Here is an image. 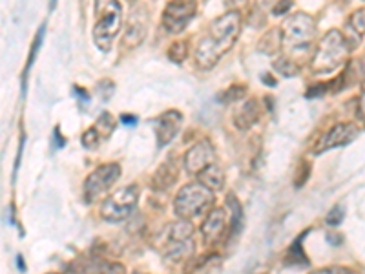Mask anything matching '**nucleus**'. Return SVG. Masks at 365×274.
<instances>
[{
	"label": "nucleus",
	"mask_w": 365,
	"mask_h": 274,
	"mask_svg": "<svg viewBox=\"0 0 365 274\" xmlns=\"http://www.w3.org/2000/svg\"><path fill=\"white\" fill-rule=\"evenodd\" d=\"M241 29V15L237 11L225 13L223 17L216 19L208 28L207 35L195 48V66L208 70L217 64L221 57L227 54L236 42Z\"/></svg>",
	"instance_id": "f257e3e1"
},
{
	"label": "nucleus",
	"mask_w": 365,
	"mask_h": 274,
	"mask_svg": "<svg viewBox=\"0 0 365 274\" xmlns=\"http://www.w3.org/2000/svg\"><path fill=\"white\" fill-rule=\"evenodd\" d=\"M314 19L307 13H296V15L287 19L283 22L282 35V48L285 51V57L294 64L302 63L303 57L311 50L312 41H314Z\"/></svg>",
	"instance_id": "f03ea898"
},
{
	"label": "nucleus",
	"mask_w": 365,
	"mask_h": 274,
	"mask_svg": "<svg viewBox=\"0 0 365 274\" xmlns=\"http://www.w3.org/2000/svg\"><path fill=\"white\" fill-rule=\"evenodd\" d=\"M123 28V8L119 0H96L93 41L101 51H110Z\"/></svg>",
	"instance_id": "7ed1b4c3"
},
{
	"label": "nucleus",
	"mask_w": 365,
	"mask_h": 274,
	"mask_svg": "<svg viewBox=\"0 0 365 274\" xmlns=\"http://www.w3.org/2000/svg\"><path fill=\"white\" fill-rule=\"evenodd\" d=\"M351 51L347 39L338 31V29H331L322 37L316 54L312 57V71L314 73H331L336 68L347 61V55Z\"/></svg>",
	"instance_id": "20e7f679"
},
{
	"label": "nucleus",
	"mask_w": 365,
	"mask_h": 274,
	"mask_svg": "<svg viewBox=\"0 0 365 274\" xmlns=\"http://www.w3.org/2000/svg\"><path fill=\"white\" fill-rule=\"evenodd\" d=\"M214 203V191L205 187L203 183H188L178 192L174 200V210L181 220H192L200 216Z\"/></svg>",
	"instance_id": "39448f33"
},
{
	"label": "nucleus",
	"mask_w": 365,
	"mask_h": 274,
	"mask_svg": "<svg viewBox=\"0 0 365 274\" xmlns=\"http://www.w3.org/2000/svg\"><path fill=\"white\" fill-rule=\"evenodd\" d=\"M137 201H139V187L137 185L119 188L110 198H106V201L101 207V216H103V220L112 221V223L125 221L135 210Z\"/></svg>",
	"instance_id": "423d86ee"
},
{
	"label": "nucleus",
	"mask_w": 365,
	"mask_h": 274,
	"mask_svg": "<svg viewBox=\"0 0 365 274\" xmlns=\"http://www.w3.org/2000/svg\"><path fill=\"white\" fill-rule=\"evenodd\" d=\"M119 176L120 166L117 163H108V165H101L99 168H96L84 181V201L93 203L103 198L115 185Z\"/></svg>",
	"instance_id": "0eeeda50"
},
{
	"label": "nucleus",
	"mask_w": 365,
	"mask_h": 274,
	"mask_svg": "<svg viewBox=\"0 0 365 274\" xmlns=\"http://www.w3.org/2000/svg\"><path fill=\"white\" fill-rule=\"evenodd\" d=\"M195 9V0H170L163 11V26L170 34H181L194 19Z\"/></svg>",
	"instance_id": "6e6552de"
},
{
	"label": "nucleus",
	"mask_w": 365,
	"mask_h": 274,
	"mask_svg": "<svg viewBox=\"0 0 365 274\" xmlns=\"http://www.w3.org/2000/svg\"><path fill=\"white\" fill-rule=\"evenodd\" d=\"M150 15L148 9L145 6H133L132 11L128 15L125 28V37H123V48L133 50L137 46L145 41L146 34H148V24H150Z\"/></svg>",
	"instance_id": "1a4fd4ad"
},
{
	"label": "nucleus",
	"mask_w": 365,
	"mask_h": 274,
	"mask_svg": "<svg viewBox=\"0 0 365 274\" xmlns=\"http://www.w3.org/2000/svg\"><path fill=\"white\" fill-rule=\"evenodd\" d=\"M356 136V125H353V123H340V125L332 126L324 137H319V141L316 143V146L312 148V154H322V152H327V150L336 148V146L347 145V143L353 141Z\"/></svg>",
	"instance_id": "9d476101"
},
{
	"label": "nucleus",
	"mask_w": 365,
	"mask_h": 274,
	"mask_svg": "<svg viewBox=\"0 0 365 274\" xmlns=\"http://www.w3.org/2000/svg\"><path fill=\"white\" fill-rule=\"evenodd\" d=\"M216 159L214 154V146L208 141H201L197 145L192 146L190 150L185 156V168H187L190 174H200L201 171H205L208 165H212Z\"/></svg>",
	"instance_id": "9b49d317"
},
{
	"label": "nucleus",
	"mask_w": 365,
	"mask_h": 274,
	"mask_svg": "<svg viewBox=\"0 0 365 274\" xmlns=\"http://www.w3.org/2000/svg\"><path fill=\"white\" fill-rule=\"evenodd\" d=\"M182 116L178 110H168V112L161 113L155 119V136H158V145L165 146L178 136L179 128H181Z\"/></svg>",
	"instance_id": "f8f14e48"
},
{
	"label": "nucleus",
	"mask_w": 365,
	"mask_h": 274,
	"mask_svg": "<svg viewBox=\"0 0 365 274\" xmlns=\"http://www.w3.org/2000/svg\"><path fill=\"white\" fill-rule=\"evenodd\" d=\"M227 216L228 210H225V208H214V210L208 214V218L203 221V225H201V234H203L205 240L216 241L223 236L228 225Z\"/></svg>",
	"instance_id": "ddd939ff"
},
{
	"label": "nucleus",
	"mask_w": 365,
	"mask_h": 274,
	"mask_svg": "<svg viewBox=\"0 0 365 274\" xmlns=\"http://www.w3.org/2000/svg\"><path fill=\"white\" fill-rule=\"evenodd\" d=\"M259 119V104L256 99H249L241 104L240 108L234 112V123L237 128L247 130Z\"/></svg>",
	"instance_id": "4468645a"
},
{
	"label": "nucleus",
	"mask_w": 365,
	"mask_h": 274,
	"mask_svg": "<svg viewBox=\"0 0 365 274\" xmlns=\"http://www.w3.org/2000/svg\"><path fill=\"white\" fill-rule=\"evenodd\" d=\"M163 253H165V258L168 262H181L190 254H194V241H192V238H187V240H166V247Z\"/></svg>",
	"instance_id": "2eb2a0df"
},
{
	"label": "nucleus",
	"mask_w": 365,
	"mask_h": 274,
	"mask_svg": "<svg viewBox=\"0 0 365 274\" xmlns=\"http://www.w3.org/2000/svg\"><path fill=\"white\" fill-rule=\"evenodd\" d=\"M197 181L203 183L205 187H208L210 191H221L225 185V172L221 171L216 163H212V165H208L205 171L197 174Z\"/></svg>",
	"instance_id": "dca6fc26"
},
{
	"label": "nucleus",
	"mask_w": 365,
	"mask_h": 274,
	"mask_svg": "<svg viewBox=\"0 0 365 274\" xmlns=\"http://www.w3.org/2000/svg\"><path fill=\"white\" fill-rule=\"evenodd\" d=\"M175 179H178V171L172 166V163H166L152 179V187H155L158 191H166V188H170L174 185Z\"/></svg>",
	"instance_id": "f3484780"
},
{
	"label": "nucleus",
	"mask_w": 365,
	"mask_h": 274,
	"mask_svg": "<svg viewBox=\"0 0 365 274\" xmlns=\"http://www.w3.org/2000/svg\"><path fill=\"white\" fill-rule=\"evenodd\" d=\"M303 236H305V234H302L299 238H296V241L291 245L289 253H287V260H285L287 265H294V267L309 265V260L305 258V253H303V247H302Z\"/></svg>",
	"instance_id": "a211bd4d"
},
{
	"label": "nucleus",
	"mask_w": 365,
	"mask_h": 274,
	"mask_svg": "<svg viewBox=\"0 0 365 274\" xmlns=\"http://www.w3.org/2000/svg\"><path fill=\"white\" fill-rule=\"evenodd\" d=\"M227 210L230 214V228H232V233H237L240 230L241 225V218H243V212H241V205L240 201L234 198V194H228L227 198Z\"/></svg>",
	"instance_id": "6ab92c4d"
},
{
	"label": "nucleus",
	"mask_w": 365,
	"mask_h": 274,
	"mask_svg": "<svg viewBox=\"0 0 365 274\" xmlns=\"http://www.w3.org/2000/svg\"><path fill=\"white\" fill-rule=\"evenodd\" d=\"M349 29H353L354 37L360 42V39L365 35V8L358 9V11H354L351 15V19H349Z\"/></svg>",
	"instance_id": "aec40b11"
},
{
	"label": "nucleus",
	"mask_w": 365,
	"mask_h": 274,
	"mask_svg": "<svg viewBox=\"0 0 365 274\" xmlns=\"http://www.w3.org/2000/svg\"><path fill=\"white\" fill-rule=\"evenodd\" d=\"M187 50H188L187 42H182V41L174 42V44L170 46V50H168V57H170V61H174L175 64H179L187 59Z\"/></svg>",
	"instance_id": "412c9836"
},
{
	"label": "nucleus",
	"mask_w": 365,
	"mask_h": 274,
	"mask_svg": "<svg viewBox=\"0 0 365 274\" xmlns=\"http://www.w3.org/2000/svg\"><path fill=\"white\" fill-rule=\"evenodd\" d=\"M274 68H276V70H278L282 75H285V77H292V75L298 73V64H294L292 61H289L287 57L276 61Z\"/></svg>",
	"instance_id": "4be33fe9"
},
{
	"label": "nucleus",
	"mask_w": 365,
	"mask_h": 274,
	"mask_svg": "<svg viewBox=\"0 0 365 274\" xmlns=\"http://www.w3.org/2000/svg\"><path fill=\"white\" fill-rule=\"evenodd\" d=\"M101 139H103V137H101L99 130H97L96 126H93V128H90V130H86V132H84V136H83L84 148H96V146L99 145Z\"/></svg>",
	"instance_id": "5701e85b"
},
{
	"label": "nucleus",
	"mask_w": 365,
	"mask_h": 274,
	"mask_svg": "<svg viewBox=\"0 0 365 274\" xmlns=\"http://www.w3.org/2000/svg\"><path fill=\"white\" fill-rule=\"evenodd\" d=\"M96 128L99 130V133L103 132V137H106V136H108V133H112V130H113V117L110 116V113H103V116H101V119L97 121Z\"/></svg>",
	"instance_id": "b1692460"
},
{
	"label": "nucleus",
	"mask_w": 365,
	"mask_h": 274,
	"mask_svg": "<svg viewBox=\"0 0 365 274\" xmlns=\"http://www.w3.org/2000/svg\"><path fill=\"white\" fill-rule=\"evenodd\" d=\"M325 221H327L329 227H338V225L344 221V208H341L340 205H336V207L332 208V210H329Z\"/></svg>",
	"instance_id": "393cba45"
},
{
	"label": "nucleus",
	"mask_w": 365,
	"mask_h": 274,
	"mask_svg": "<svg viewBox=\"0 0 365 274\" xmlns=\"http://www.w3.org/2000/svg\"><path fill=\"white\" fill-rule=\"evenodd\" d=\"M44 29H46V26H41V29H38V35H37V39H35V42H34V48H31V54H29L28 66H26V73H28L29 68H31V64H34L35 55L38 54V46H41V42H42V35H44Z\"/></svg>",
	"instance_id": "a878e982"
},
{
	"label": "nucleus",
	"mask_w": 365,
	"mask_h": 274,
	"mask_svg": "<svg viewBox=\"0 0 365 274\" xmlns=\"http://www.w3.org/2000/svg\"><path fill=\"white\" fill-rule=\"evenodd\" d=\"M291 8H292V0H279L278 4L272 8V13L274 15H283V13H287Z\"/></svg>",
	"instance_id": "bb28decb"
},
{
	"label": "nucleus",
	"mask_w": 365,
	"mask_h": 274,
	"mask_svg": "<svg viewBox=\"0 0 365 274\" xmlns=\"http://www.w3.org/2000/svg\"><path fill=\"white\" fill-rule=\"evenodd\" d=\"M309 274H347V270L341 269V267H324V269L312 270Z\"/></svg>",
	"instance_id": "cd10ccee"
},
{
	"label": "nucleus",
	"mask_w": 365,
	"mask_h": 274,
	"mask_svg": "<svg viewBox=\"0 0 365 274\" xmlns=\"http://www.w3.org/2000/svg\"><path fill=\"white\" fill-rule=\"evenodd\" d=\"M247 2H249V0H225V4H227L228 8H232V11H236L241 6H245Z\"/></svg>",
	"instance_id": "c85d7f7f"
},
{
	"label": "nucleus",
	"mask_w": 365,
	"mask_h": 274,
	"mask_svg": "<svg viewBox=\"0 0 365 274\" xmlns=\"http://www.w3.org/2000/svg\"><path fill=\"white\" fill-rule=\"evenodd\" d=\"M358 116L365 117V91L360 96V99H358Z\"/></svg>",
	"instance_id": "c756f323"
},
{
	"label": "nucleus",
	"mask_w": 365,
	"mask_h": 274,
	"mask_svg": "<svg viewBox=\"0 0 365 274\" xmlns=\"http://www.w3.org/2000/svg\"><path fill=\"white\" fill-rule=\"evenodd\" d=\"M120 121H123V123H125V125H128V126H133L137 123L135 117L128 116V113H123V116H120Z\"/></svg>",
	"instance_id": "7c9ffc66"
},
{
	"label": "nucleus",
	"mask_w": 365,
	"mask_h": 274,
	"mask_svg": "<svg viewBox=\"0 0 365 274\" xmlns=\"http://www.w3.org/2000/svg\"><path fill=\"white\" fill-rule=\"evenodd\" d=\"M53 139H55V141H57V146H63L64 143H66L63 139V137H61V133H58V128H55V137H53Z\"/></svg>",
	"instance_id": "2f4dec72"
},
{
	"label": "nucleus",
	"mask_w": 365,
	"mask_h": 274,
	"mask_svg": "<svg viewBox=\"0 0 365 274\" xmlns=\"http://www.w3.org/2000/svg\"><path fill=\"white\" fill-rule=\"evenodd\" d=\"M270 79H272V77H269V75H263V83H265V84H272V86H276V81H270Z\"/></svg>",
	"instance_id": "473e14b6"
},
{
	"label": "nucleus",
	"mask_w": 365,
	"mask_h": 274,
	"mask_svg": "<svg viewBox=\"0 0 365 274\" xmlns=\"http://www.w3.org/2000/svg\"><path fill=\"white\" fill-rule=\"evenodd\" d=\"M17 263H19V267H21L22 273H24V270H26V269H24V262H22V258H21V256L17 258Z\"/></svg>",
	"instance_id": "72a5a7b5"
},
{
	"label": "nucleus",
	"mask_w": 365,
	"mask_h": 274,
	"mask_svg": "<svg viewBox=\"0 0 365 274\" xmlns=\"http://www.w3.org/2000/svg\"><path fill=\"white\" fill-rule=\"evenodd\" d=\"M50 6H51V8H53V6H55V0H50Z\"/></svg>",
	"instance_id": "f704fd0d"
}]
</instances>
